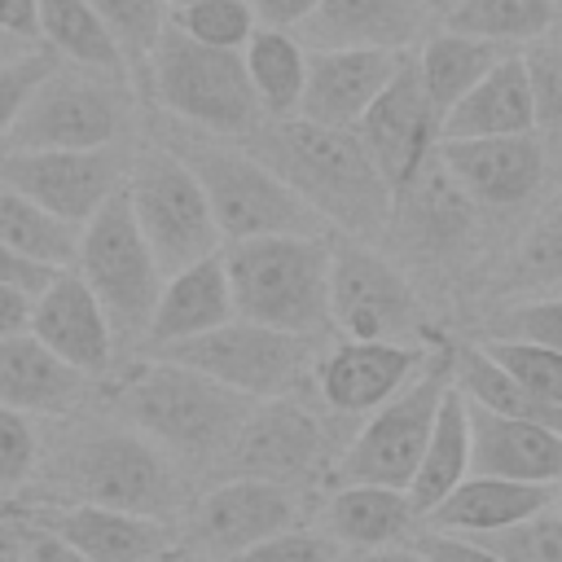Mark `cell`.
<instances>
[{"instance_id":"6da1fadb","label":"cell","mask_w":562,"mask_h":562,"mask_svg":"<svg viewBox=\"0 0 562 562\" xmlns=\"http://www.w3.org/2000/svg\"><path fill=\"white\" fill-rule=\"evenodd\" d=\"M263 167H272L338 237L373 241L395 211V189L373 167L356 132L321 127L312 119H263L241 140Z\"/></svg>"},{"instance_id":"7a4b0ae2","label":"cell","mask_w":562,"mask_h":562,"mask_svg":"<svg viewBox=\"0 0 562 562\" xmlns=\"http://www.w3.org/2000/svg\"><path fill=\"white\" fill-rule=\"evenodd\" d=\"M255 404L259 400H246L224 382L167 356L136 360L119 386L123 422L154 439L184 474L220 470Z\"/></svg>"},{"instance_id":"3957f363","label":"cell","mask_w":562,"mask_h":562,"mask_svg":"<svg viewBox=\"0 0 562 562\" xmlns=\"http://www.w3.org/2000/svg\"><path fill=\"white\" fill-rule=\"evenodd\" d=\"M334 233H272L224 246V268L241 321L325 342Z\"/></svg>"},{"instance_id":"277c9868","label":"cell","mask_w":562,"mask_h":562,"mask_svg":"<svg viewBox=\"0 0 562 562\" xmlns=\"http://www.w3.org/2000/svg\"><path fill=\"white\" fill-rule=\"evenodd\" d=\"M162 145L176 149L184 167L198 176L211 202V215L224 233V246L246 237H272V233H329L325 220L241 140L189 127L167 114Z\"/></svg>"},{"instance_id":"5b68a950","label":"cell","mask_w":562,"mask_h":562,"mask_svg":"<svg viewBox=\"0 0 562 562\" xmlns=\"http://www.w3.org/2000/svg\"><path fill=\"white\" fill-rule=\"evenodd\" d=\"M53 505H110L154 518L184 509V470L136 426H97L70 439L53 461Z\"/></svg>"},{"instance_id":"8992f818","label":"cell","mask_w":562,"mask_h":562,"mask_svg":"<svg viewBox=\"0 0 562 562\" xmlns=\"http://www.w3.org/2000/svg\"><path fill=\"white\" fill-rule=\"evenodd\" d=\"M145 75L158 105L189 127L246 140L263 123V105L255 97L246 57L233 48L198 44L176 22H167V31L158 35Z\"/></svg>"},{"instance_id":"52a82bcc","label":"cell","mask_w":562,"mask_h":562,"mask_svg":"<svg viewBox=\"0 0 562 562\" xmlns=\"http://www.w3.org/2000/svg\"><path fill=\"white\" fill-rule=\"evenodd\" d=\"M75 272L92 285L97 303L105 307L114 338L145 347L158 294L167 285V272L145 241L127 189H119L83 228H79V250H75Z\"/></svg>"},{"instance_id":"ba28073f","label":"cell","mask_w":562,"mask_h":562,"mask_svg":"<svg viewBox=\"0 0 562 562\" xmlns=\"http://www.w3.org/2000/svg\"><path fill=\"white\" fill-rule=\"evenodd\" d=\"M448 391H452V356H448V342H439V347H430V360L422 364V373L404 391H395L386 404H378L364 417V426L351 430V439L329 474V487L382 483V487L408 492Z\"/></svg>"},{"instance_id":"9c48e42d","label":"cell","mask_w":562,"mask_h":562,"mask_svg":"<svg viewBox=\"0 0 562 562\" xmlns=\"http://www.w3.org/2000/svg\"><path fill=\"white\" fill-rule=\"evenodd\" d=\"M149 356L180 360L246 400H281V395H299L307 382H316L321 342L233 316L228 325H220L211 334H198L189 342H176V347H162Z\"/></svg>"},{"instance_id":"30bf717a","label":"cell","mask_w":562,"mask_h":562,"mask_svg":"<svg viewBox=\"0 0 562 562\" xmlns=\"http://www.w3.org/2000/svg\"><path fill=\"white\" fill-rule=\"evenodd\" d=\"M127 79L57 61L22 105L0 149H105L127 132Z\"/></svg>"},{"instance_id":"8fae6325","label":"cell","mask_w":562,"mask_h":562,"mask_svg":"<svg viewBox=\"0 0 562 562\" xmlns=\"http://www.w3.org/2000/svg\"><path fill=\"white\" fill-rule=\"evenodd\" d=\"M123 189H127L132 215H136L145 241L154 246L162 272H180V268L224 250V233L211 215V202H206L198 176L162 140L132 154Z\"/></svg>"},{"instance_id":"7c38bea8","label":"cell","mask_w":562,"mask_h":562,"mask_svg":"<svg viewBox=\"0 0 562 562\" xmlns=\"http://www.w3.org/2000/svg\"><path fill=\"white\" fill-rule=\"evenodd\" d=\"M338 413H321L312 404H303L299 395H281V400H259L255 413L246 417L224 470L228 474H246V479H268V483H285V487H307L316 479H329L347 439L334 426Z\"/></svg>"},{"instance_id":"4fadbf2b","label":"cell","mask_w":562,"mask_h":562,"mask_svg":"<svg viewBox=\"0 0 562 562\" xmlns=\"http://www.w3.org/2000/svg\"><path fill=\"white\" fill-rule=\"evenodd\" d=\"M329 321L342 338L364 342H417L422 303L413 281L378 255L369 241L334 237L329 263Z\"/></svg>"},{"instance_id":"5bb4252c","label":"cell","mask_w":562,"mask_h":562,"mask_svg":"<svg viewBox=\"0 0 562 562\" xmlns=\"http://www.w3.org/2000/svg\"><path fill=\"white\" fill-rule=\"evenodd\" d=\"M299 522H303L299 487L228 474L189 505L180 549L193 558H206V562H228V558L246 553L250 544L285 531V527H299Z\"/></svg>"},{"instance_id":"9a60e30c","label":"cell","mask_w":562,"mask_h":562,"mask_svg":"<svg viewBox=\"0 0 562 562\" xmlns=\"http://www.w3.org/2000/svg\"><path fill=\"white\" fill-rule=\"evenodd\" d=\"M127 167H132V154L123 145H105V149H0V180L75 228H83L127 184Z\"/></svg>"},{"instance_id":"2e32d148","label":"cell","mask_w":562,"mask_h":562,"mask_svg":"<svg viewBox=\"0 0 562 562\" xmlns=\"http://www.w3.org/2000/svg\"><path fill=\"white\" fill-rule=\"evenodd\" d=\"M439 132H443V114L435 110L413 53H404L395 79L382 88V97L369 105V114L356 127L360 145L369 149L373 167L395 189V198H404L417 184V176L435 162Z\"/></svg>"},{"instance_id":"e0dca14e","label":"cell","mask_w":562,"mask_h":562,"mask_svg":"<svg viewBox=\"0 0 562 562\" xmlns=\"http://www.w3.org/2000/svg\"><path fill=\"white\" fill-rule=\"evenodd\" d=\"M549 136H470V140H439L443 176L487 211H518L540 198L549 176Z\"/></svg>"},{"instance_id":"ac0fdd59","label":"cell","mask_w":562,"mask_h":562,"mask_svg":"<svg viewBox=\"0 0 562 562\" xmlns=\"http://www.w3.org/2000/svg\"><path fill=\"white\" fill-rule=\"evenodd\" d=\"M430 360V347L422 342H364L342 338L325 347L316 364V395L338 417H369L378 404H386L395 391H404L422 364Z\"/></svg>"},{"instance_id":"d6986e66","label":"cell","mask_w":562,"mask_h":562,"mask_svg":"<svg viewBox=\"0 0 562 562\" xmlns=\"http://www.w3.org/2000/svg\"><path fill=\"white\" fill-rule=\"evenodd\" d=\"M400 61L404 53H386V48H307V83H303L299 119L356 132L369 105L395 79Z\"/></svg>"},{"instance_id":"ffe728a7","label":"cell","mask_w":562,"mask_h":562,"mask_svg":"<svg viewBox=\"0 0 562 562\" xmlns=\"http://www.w3.org/2000/svg\"><path fill=\"white\" fill-rule=\"evenodd\" d=\"M31 522L61 536L88 562H154L180 549V531L171 518L110 509V505H44Z\"/></svg>"},{"instance_id":"44dd1931","label":"cell","mask_w":562,"mask_h":562,"mask_svg":"<svg viewBox=\"0 0 562 562\" xmlns=\"http://www.w3.org/2000/svg\"><path fill=\"white\" fill-rule=\"evenodd\" d=\"M31 334L57 351L66 364L83 369L88 378L105 373L114 360V325L105 316V307L97 303L92 285L75 272L61 268L40 294H35V312H31Z\"/></svg>"},{"instance_id":"7402d4cb","label":"cell","mask_w":562,"mask_h":562,"mask_svg":"<svg viewBox=\"0 0 562 562\" xmlns=\"http://www.w3.org/2000/svg\"><path fill=\"white\" fill-rule=\"evenodd\" d=\"M470 474L562 487V430L470 404Z\"/></svg>"},{"instance_id":"603a6c76","label":"cell","mask_w":562,"mask_h":562,"mask_svg":"<svg viewBox=\"0 0 562 562\" xmlns=\"http://www.w3.org/2000/svg\"><path fill=\"white\" fill-rule=\"evenodd\" d=\"M426 0H321L299 26L307 48H386L408 53L422 35Z\"/></svg>"},{"instance_id":"cb8c5ba5","label":"cell","mask_w":562,"mask_h":562,"mask_svg":"<svg viewBox=\"0 0 562 562\" xmlns=\"http://www.w3.org/2000/svg\"><path fill=\"white\" fill-rule=\"evenodd\" d=\"M233 316H237V303H233V285H228V268H224V250H220L180 272H167V285L158 294V307H154V321L145 334V351L189 342L198 334L228 325Z\"/></svg>"},{"instance_id":"d4e9b609","label":"cell","mask_w":562,"mask_h":562,"mask_svg":"<svg viewBox=\"0 0 562 562\" xmlns=\"http://www.w3.org/2000/svg\"><path fill=\"white\" fill-rule=\"evenodd\" d=\"M88 373L48 351L31 329L0 342V404L26 417H66L88 400Z\"/></svg>"},{"instance_id":"484cf974","label":"cell","mask_w":562,"mask_h":562,"mask_svg":"<svg viewBox=\"0 0 562 562\" xmlns=\"http://www.w3.org/2000/svg\"><path fill=\"white\" fill-rule=\"evenodd\" d=\"M316 527L342 549V553H364V549H386L404 544L422 531V514L413 509L404 487H382V483H338L316 518Z\"/></svg>"},{"instance_id":"4316f807","label":"cell","mask_w":562,"mask_h":562,"mask_svg":"<svg viewBox=\"0 0 562 562\" xmlns=\"http://www.w3.org/2000/svg\"><path fill=\"white\" fill-rule=\"evenodd\" d=\"M553 501H558V487H549V483H518V479H496V474H470L457 492H448L422 518V527L479 540V536H492V531L527 522L531 514H540Z\"/></svg>"},{"instance_id":"83f0119b","label":"cell","mask_w":562,"mask_h":562,"mask_svg":"<svg viewBox=\"0 0 562 562\" xmlns=\"http://www.w3.org/2000/svg\"><path fill=\"white\" fill-rule=\"evenodd\" d=\"M536 127V101L527 83L522 53L509 48L448 114L439 140H470V136H522Z\"/></svg>"},{"instance_id":"f1b7e54d","label":"cell","mask_w":562,"mask_h":562,"mask_svg":"<svg viewBox=\"0 0 562 562\" xmlns=\"http://www.w3.org/2000/svg\"><path fill=\"white\" fill-rule=\"evenodd\" d=\"M509 48L496 44V40H483V35H465V31H452L439 22L435 35H426V44L413 53L417 61V75L435 101L439 114H448Z\"/></svg>"},{"instance_id":"f546056e","label":"cell","mask_w":562,"mask_h":562,"mask_svg":"<svg viewBox=\"0 0 562 562\" xmlns=\"http://www.w3.org/2000/svg\"><path fill=\"white\" fill-rule=\"evenodd\" d=\"M40 44L53 48L61 61H75L114 79H132L123 44L88 0H40Z\"/></svg>"},{"instance_id":"4dcf8cb0","label":"cell","mask_w":562,"mask_h":562,"mask_svg":"<svg viewBox=\"0 0 562 562\" xmlns=\"http://www.w3.org/2000/svg\"><path fill=\"white\" fill-rule=\"evenodd\" d=\"M470 479V404L465 395L452 386L439 404V422L430 430V443L422 452V465L408 483V501L413 509L426 518L448 492H457Z\"/></svg>"},{"instance_id":"1f68e13d","label":"cell","mask_w":562,"mask_h":562,"mask_svg":"<svg viewBox=\"0 0 562 562\" xmlns=\"http://www.w3.org/2000/svg\"><path fill=\"white\" fill-rule=\"evenodd\" d=\"M448 356H452V386L479 404V408H492V413H505V417H522V422H540V426H553L562 430V413L540 404L518 378H509L487 351L479 338H461V342H448Z\"/></svg>"},{"instance_id":"d6a6232c","label":"cell","mask_w":562,"mask_h":562,"mask_svg":"<svg viewBox=\"0 0 562 562\" xmlns=\"http://www.w3.org/2000/svg\"><path fill=\"white\" fill-rule=\"evenodd\" d=\"M263 119H294L307 83V44L281 26H259L241 48Z\"/></svg>"},{"instance_id":"836d02e7","label":"cell","mask_w":562,"mask_h":562,"mask_svg":"<svg viewBox=\"0 0 562 562\" xmlns=\"http://www.w3.org/2000/svg\"><path fill=\"white\" fill-rule=\"evenodd\" d=\"M0 241L13 246L18 255L48 263V268H75L79 250V228L18 193L13 184L0 180Z\"/></svg>"},{"instance_id":"e575fe53","label":"cell","mask_w":562,"mask_h":562,"mask_svg":"<svg viewBox=\"0 0 562 562\" xmlns=\"http://www.w3.org/2000/svg\"><path fill=\"white\" fill-rule=\"evenodd\" d=\"M558 22H562V13L553 0H465L443 26L496 40L505 48H522L536 35L553 31Z\"/></svg>"},{"instance_id":"d590c367","label":"cell","mask_w":562,"mask_h":562,"mask_svg":"<svg viewBox=\"0 0 562 562\" xmlns=\"http://www.w3.org/2000/svg\"><path fill=\"white\" fill-rule=\"evenodd\" d=\"M505 290H544L562 285V193L540 206L531 228L522 233L514 259L505 263Z\"/></svg>"},{"instance_id":"8d00e7d4","label":"cell","mask_w":562,"mask_h":562,"mask_svg":"<svg viewBox=\"0 0 562 562\" xmlns=\"http://www.w3.org/2000/svg\"><path fill=\"white\" fill-rule=\"evenodd\" d=\"M483 351L509 373L518 378L540 404L562 413V351L540 347V342H518V338H479Z\"/></svg>"},{"instance_id":"74e56055","label":"cell","mask_w":562,"mask_h":562,"mask_svg":"<svg viewBox=\"0 0 562 562\" xmlns=\"http://www.w3.org/2000/svg\"><path fill=\"white\" fill-rule=\"evenodd\" d=\"M88 4L105 18V26L114 31V40L123 44L132 75H140L145 61H149V53H154V44H158V35L171 22L167 0H88Z\"/></svg>"},{"instance_id":"f35d334b","label":"cell","mask_w":562,"mask_h":562,"mask_svg":"<svg viewBox=\"0 0 562 562\" xmlns=\"http://www.w3.org/2000/svg\"><path fill=\"white\" fill-rule=\"evenodd\" d=\"M171 22L193 35L198 44H211V48H233L241 53L250 44V35L259 31V18L250 9V0H202V4H189V9H176Z\"/></svg>"},{"instance_id":"ab89813d","label":"cell","mask_w":562,"mask_h":562,"mask_svg":"<svg viewBox=\"0 0 562 562\" xmlns=\"http://www.w3.org/2000/svg\"><path fill=\"white\" fill-rule=\"evenodd\" d=\"M518 53H522L531 101H536V127L544 136H553V132H562V22L544 35H536L531 44H522Z\"/></svg>"},{"instance_id":"60d3db41","label":"cell","mask_w":562,"mask_h":562,"mask_svg":"<svg viewBox=\"0 0 562 562\" xmlns=\"http://www.w3.org/2000/svg\"><path fill=\"white\" fill-rule=\"evenodd\" d=\"M479 338H518L562 351V294H531L518 303H505L496 316H487Z\"/></svg>"},{"instance_id":"b9f144b4","label":"cell","mask_w":562,"mask_h":562,"mask_svg":"<svg viewBox=\"0 0 562 562\" xmlns=\"http://www.w3.org/2000/svg\"><path fill=\"white\" fill-rule=\"evenodd\" d=\"M479 540L487 549H496L505 562H562V509L553 501L540 514H531L527 522L492 531V536H479Z\"/></svg>"},{"instance_id":"7bdbcfd3","label":"cell","mask_w":562,"mask_h":562,"mask_svg":"<svg viewBox=\"0 0 562 562\" xmlns=\"http://www.w3.org/2000/svg\"><path fill=\"white\" fill-rule=\"evenodd\" d=\"M40 465V435L26 413L0 404V501L22 492Z\"/></svg>"},{"instance_id":"ee69618b","label":"cell","mask_w":562,"mask_h":562,"mask_svg":"<svg viewBox=\"0 0 562 562\" xmlns=\"http://www.w3.org/2000/svg\"><path fill=\"white\" fill-rule=\"evenodd\" d=\"M53 66H57V53L44 48V44L26 48L22 57L0 61V140L9 136V127H13L18 114H22V105L31 101V92L44 83V75H48Z\"/></svg>"},{"instance_id":"f6af8a7d","label":"cell","mask_w":562,"mask_h":562,"mask_svg":"<svg viewBox=\"0 0 562 562\" xmlns=\"http://www.w3.org/2000/svg\"><path fill=\"white\" fill-rule=\"evenodd\" d=\"M228 562H342V549L321 531V527H285L259 544H250L246 553L228 558Z\"/></svg>"},{"instance_id":"bcb514c9","label":"cell","mask_w":562,"mask_h":562,"mask_svg":"<svg viewBox=\"0 0 562 562\" xmlns=\"http://www.w3.org/2000/svg\"><path fill=\"white\" fill-rule=\"evenodd\" d=\"M413 544L430 558V562H505L496 549H487L483 540H470V536H448V531H430L422 527L413 536Z\"/></svg>"},{"instance_id":"7dc6e473","label":"cell","mask_w":562,"mask_h":562,"mask_svg":"<svg viewBox=\"0 0 562 562\" xmlns=\"http://www.w3.org/2000/svg\"><path fill=\"white\" fill-rule=\"evenodd\" d=\"M57 272H61V268L35 263V259H26V255H18L13 246H4V241H0V285H18V290L40 294Z\"/></svg>"},{"instance_id":"c3c4849f","label":"cell","mask_w":562,"mask_h":562,"mask_svg":"<svg viewBox=\"0 0 562 562\" xmlns=\"http://www.w3.org/2000/svg\"><path fill=\"white\" fill-rule=\"evenodd\" d=\"M316 4L321 0H250L259 26H281V31H299Z\"/></svg>"},{"instance_id":"681fc988","label":"cell","mask_w":562,"mask_h":562,"mask_svg":"<svg viewBox=\"0 0 562 562\" xmlns=\"http://www.w3.org/2000/svg\"><path fill=\"white\" fill-rule=\"evenodd\" d=\"M31 312H35V294L18 290V285H0V342L13 334L31 329Z\"/></svg>"},{"instance_id":"f907efd6","label":"cell","mask_w":562,"mask_h":562,"mask_svg":"<svg viewBox=\"0 0 562 562\" xmlns=\"http://www.w3.org/2000/svg\"><path fill=\"white\" fill-rule=\"evenodd\" d=\"M22 562H88L79 549H70L61 536H53L48 527L31 522V540H26V558Z\"/></svg>"},{"instance_id":"816d5d0a","label":"cell","mask_w":562,"mask_h":562,"mask_svg":"<svg viewBox=\"0 0 562 562\" xmlns=\"http://www.w3.org/2000/svg\"><path fill=\"white\" fill-rule=\"evenodd\" d=\"M0 26L40 44V0H0Z\"/></svg>"},{"instance_id":"f5cc1de1","label":"cell","mask_w":562,"mask_h":562,"mask_svg":"<svg viewBox=\"0 0 562 562\" xmlns=\"http://www.w3.org/2000/svg\"><path fill=\"white\" fill-rule=\"evenodd\" d=\"M26 540H31V522L0 514V562H22L26 558Z\"/></svg>"},{"instance_id":"db71d44e","label":"cell","mask_w":562,"mask_h":562,"mask_svg":"<svg viewBox=\"0 0 562 562\" xmlns=\"http://www.w3.org/2000/svg\"><path fill=\"white\" fill-rule=\"evenodd\" d=\"M342 562H430L413 540L386 544V549H364V553H342Z\"/></svg>"},{"instance_id":"11a10c76","label":"cell","mask_w":562,"mask_h":562,"mask_svg":"<svg viewBox=\"0 0 562 562\" xmlns=\"http://www.w3.org/2000/svg\"><path fill=\"white\" fill-rule=\"evenodd\" d=\"M26 48H35L31 40H22V35H9L4 26H0V61H9V57H22Z\"/></svg>"},{"instance_id":"9f6ffc18","label":"cell","mask_w":562,"mask_h":562,"mask_svg":"<svg viewBox=\"0 0 562 562\" xmlns=\"http://www.w3.org/2000/svg\"><path fill=\"white\" fill-rule=\"evenodd\" d=\"M465 0H426V9H430V18H439V22H448L457 9H461Z\"/></svg>"},{"instance_id":"6f0895ef","label":"cell","mask_w":562,"mask_h":562,"mask_svg":"<svg viewBox=\"0 0 562 562\" xmlns=\"http://www.w3.org/2000/svg\"><path fill=\"white\" fill-rule=\"evenodd\" d=\"M189 4H202V0H167V9L176 13V9H189Z\"/></svg>"},{"instance_id":"680465c9","label":"cell","mask_w":562,"mask_h":562,"mask_svg":"<svg viewBox=\"0 0 562 562\" xmlns=\"http://www.w3.org/2000/svg\"><path fill=\"white\" fill-rule=\"evenodd\" d=\"M176 562H206V558H193V553H184V549H180V553H176Z\"/></svg>"},{"instance_id":"91938a15","label":"cell","mask_w":562,"mask_h":562,"mask_svg":"<svg viewBox=\"0 0 562 562\" xmlns=\"http://www.w3.org/2000/svg\"><path fill=\"white\" fill-rule=\"evenodd\" d=\"M176 553H180V549H171V553H162V558H154V562H176Z\"/></svg>"},{"instance_id":"94428289","label":"cell","mask_w":562,"mask_h":562,"mask_svg":"<svg viewBox=\"0 0 562 562\" xmlns=\"http://www.w3.org/2000/svg\"><path fill=\"white\" fill-rule=\"evenodd\" d=\"M558 509H562V487H558Z\"/></svg>"},{"instance_id":"6125c7cd","label":"cell","mask_w":562,"mask_h":562,"mask_svg":"<svg viewBox=\"0 0 562 562\" xmlns=\"http://www.w3.org/2000/svg\"><path fill=\"white\" fill-rule=\"evenodd\" d=\"M553 4H558V13H562V0H553Z\"/></svg>"}]
</instances>
